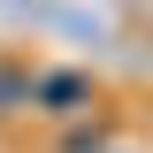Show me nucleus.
Masks as SVG:
<instances>
[{"label": "nucleus", "mask_w": 153, "mask_h": 153, "mask_svg": "<svg viewBox=\"0 0 153 153\" xmlns=\"http://www.w3.org/2000/svg\"><path fill=\"white\" fill-rule=\"evenodd\" d=\"M31 100H38V115H84L92 107V76H69V69L31 76Z\"/></svg>", "instance_id": "obj_1"}]
</instances>
